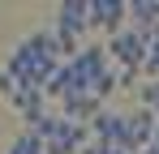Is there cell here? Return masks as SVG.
<instances>
[{
	"mask_svg": "<svg viewBox=\"0 0 159 154\" xmlns=\"http://www.w3.org/2000/svg\"><path fill=\"white\" fill-rule=\"evenodd\" d=\"M142 154H159V146H155V141H151V146H146V150H142Z\"/></svg>",
	"mask_w": 159,
	"mask_h": 154,
	"instance_id": "cell-11",
	"label": "cell"
},
{
	"mask_svg": "<svg viewBox=\"0 0 159 154\" xmlns=\"http://www.w3.org/2000/svg\"><path fill=\"white\" fill-rule=\"evenodd\" d=\"M17 90H22V86L13 81V73H4V69H0V94H4V99H13Z\"/></svg>",
	"mask_w": 159,
	"mask_h": 154,
	"instance_id": "cell-9",
	"label": "cell"
},
{
	"mask_svg": "<svg viewBox=\"0 0 159 154\" xmlns=\"http://www.w3.org/2000/svg\"><path fill=\"white\" fill-rule=\"evenodd\" d=\"M82 154H116V150L103 146V141H86V150H82Z\"/></svg>",
	"mask_w": 159,
	"mask_h": 154,
	"instance_id": "cell-10",
	"label": "cell"
},
{
	"mask_svg": "<svg viewBox=\"0 0 159 154\" xmlns=\"http://www.w3.org/2000/svg\"><path fill=\"white\" fill-rule=\"evenodd\" d=\"M107 60L120 64V69H138L142 73V64H146V34H138L133 26H125L120 34L107 39Z\"/></svg>",
	"mask_w": 159,
	"mask_h": 154,
	"instance_id": "cell-1",
	"label": "cell"
},
{
	"mask_svg": "<svg viewBox=\"0 0 159 154\" xmlns=\"http://www.w3.org/2000/svg\"><path fill=\"white\" fill-rule=\"evenodd\" d=\"M9 107H13L26 124H34V120L48 116V94H43V90H17V94L9 99Z\"/></svg>",
	"mask_w": 159,
	"mask_h": 154,
	"instance_id": "cell-5",
	"label": "cell"
},
{
	"mask_svg": "<svg viewBox=\"0 0 159 154\" xmlns=\"http://www.w3.org/2000/svg\"><path fill=\"white\" fill-rule=\"evenodd\" d=\"M129 22H133L138 34L159 30V0H133V4H129Z\"/></svg>",
	"mask_w": 159,
	"mask_h": 154,
	"instance_id": "cell-6",
	"label": "cell"
},
{
	"mask_svg": "<svg viewBox=\"0 0 159 154\" xmlns=\"http://www.w3.org/2000/svg\"><path fill=\"white\" fill-rule=\"evenodd\" d=\"M90 30V0H65L56 4V34L60 39H78Z\"/></svg>",
	"mask_w": 159,
	"mask_h": 154,
	"instance_id": "cell-3",
	"label": "cell"
},
{
	"mask_svg": "<svg viewBox=\"0 0 159 154\" xmlns=\"http://www.w3.org/2000/svg\"><path fill=\"white\" fill-rule=\"evenodd\" d=\"M138 69H116V90H133V86H138Z\"/></svg>",
	"mask_w": 159,
	"mask_h": 154,
	"instance_id": "cell-8",
	"label": "cell"
},
{
	"mask_svg": "<svg viewBox=\"0 0 159 154\" xmlns=\"http://www.w3.org/2000/svg\"><path fill=\"white\" fill-rule=\"evenodd\" d=\"M142 107H151L159 116V81H146V86H142Z\"/></svg>",
	"mask_w": 159,
	"mask_h": 154,
	"instance_id": "cell-7",
	"label": "cell"
},
{
	"mask_svg": "<svg viewBox=\"0 0 159 154\" xmlns=\"http://www.w3.org/2000/svg\"><path fill=\"white\" fill-rule=\"evenodd\" d=\"M129 22V4L125 0H90V30H103L107 39L120 34Z\"/></svg>",
	"mask_w": 159,
	"mask_h": 154,
	"instance_id": "cell-2",
	"label": "cell"
},
{
	"mask_svg": "<svg viewBox=\"0 0 159 154\" xmlns=\"http://www.w3.org/2000/svg\"><path fill=\"white\" fill-rule=\"evenodd\" d=\"M116 154H125V150H116Z\"/></svg>",
	"mask_w": 159,
	"mask_h": 154,
	"instance_id": "cell-13",
	"label": "cell"
},
{
	"mask_svg": "<svg viewBox=\"0 0 159 154\" xmlns=\"http://www.w3.org/2000/svg\"><path fill=\"white\" fill-rule=\"evenodd\" d=\"M155 146H159V124H155Z\"/></svg>",
	"mask_w": 159,
	"mask_h": 154,
	"instance_id": "cell-12",
	"label": "cell"
},
{
	"mask_svg": "<svg viewBox=\"0 0 159 154\" xmlns=\"http://www.w3.org/2000/svg\"><path fill=\"white\" fill-rule=\"evenodd\" d=\"M120 133H125V116L120 111H99L90 120V141H103V146H120Z\"/></svg>",
	"mask_w": 159,
	"mask_h": 154,
	"instance_id": "cell-4",
	"label": "cell"
}]
</instances>
